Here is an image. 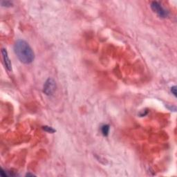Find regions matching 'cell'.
I'll use <instances>...</instances> for the list:
<instances>
[{"label":"cell","instance_id":"6da1fadb","mask_svg":"<svg viewBox=\"0 0 177 177\" xmlns=\"http://www.w3.org/2000/svg\"><path fill=\"white\" fill-rule=\"evenodd\" d=\"M14 51L18 59L24 64H30L35 59V54L31 47L26 41L17 40L14 45Z\"/></svg>","mask_w":177,"mask_h":177},{"label":"cell","instance_id":"7a4b0ae2","mask_svg":"<svg viewBox=\"0 0 177 177\" xmlns=\"http://www.w3.org/2000/svg\"><path fill=\"white\" fill-rule=\"evenodd\" d=\"M150 6H151L152 10L161 18H165L168 16L169 13L167 10L165 9L162 5L158 1H152Z\"/></svg>","mask_w":177,"mask_h":177},{"label":"cell","instance_id":"3957f363","mask_svg":"<svg viewBox=\"0 0 177 177\" xmlns=\"http://www.w3.org/2000/svg\"><path fill=\"white\" fill-rule=\"evenodd\" d=\"M56 84L54 79L49 78L44 84L43 92L47 95H51L56 91Z\"/></svg>","mask_w":177,"mask_h":177},{"label":"cell","instance_id":"277c9868","mask_svg":"<svg viewBox=\"0 0 177 177\" xmlns=\"http://www.w3.org/2000/svg\"><path fill=\"white\" fill-rule=\"evenodd\" d=\"M1 54H2L3 56V62H4L5 67L7 69V70L10 71L12 70V64H11V62L8 58V52H7L6 49H1Z\"/></svg>","mask_w":177,"mask_h":177},{"label":"cell","instance_id":"5b68a950","mask_svg":"<svg viewBox=\"0 0 177 177\" xmlns=\"http://www.w3.org/2000/svg\"><path fill=\"white\" fill-rule=\"evenodd\" d=\"M101 132L102 135L104 136H107L109 132V125H104L101 127Z\"/></svg>","mask_w":177,"mask_h":177},{"label":"cell","instance_id":"8992f818","mask_svg":"<svg viewBox=\"0 0 177 177\" xmlns=\"http://www.w3.org/2000/svg\"><path fill=\"white\" fill-rule=\"evenodd\" d=\"M1 5L4 7H10L13 6V2L10 1H1Z\"/></svg>","mask_w":177,"mask_h":177},{"label":"cell","instance_id":"52a82bcc","mask_svg":"<svg viewBox=\"0 0 177 177\" xmlns=\"http://www.w3.org/2000/svg\"><path fill=\"white\" fill-rule=\"evenodd\" d=\"M42 129L45 131V132H49V133H54L55 132H56V130H54L53 127H49V126H43L42 127Z\"/></svg>","mask_w":177,"mask_h":177},{"label":"cell","instance_id":"ba28073f","mask_svg":"<svg viewBox=\"0 0 177 177\" xmlns=\"http://www.w3.org/2000/svg\"><path fill=\"white\" fill-rule=\"evenodd\" d=\"M171 92L174 94L175 97H176V86H173L171 87Z\"/></svg>","mask_w":177,"mask_h":177}]
</instances>
